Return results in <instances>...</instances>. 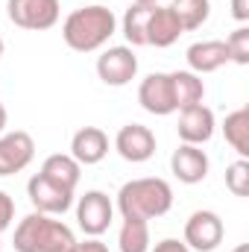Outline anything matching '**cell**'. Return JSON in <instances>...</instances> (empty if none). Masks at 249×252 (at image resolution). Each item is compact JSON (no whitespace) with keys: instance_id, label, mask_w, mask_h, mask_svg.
Wrapping results in <instances>:
<instances>
[{"instance_id":"obj_1","label":"cell","mask_w":249,"mask_h":252,"mask_svg":"<svg viewBox=\"0 0 249 252\" xmlns=\"http://www.w3.org/2000/svg\"><path fill=\"white\" fill-rule=\"evenodd\" d=\"M118 30V18L109 6H82L73 9L62 24V38L64 44L76 53H94L100 50Z\"/></svg>"},{"instance_id":"obj_2","label":"cell","mask_w":249,"mask_h":252,"mask_svg":"<svg viewBox=\"0 0 249 252\" xmlns=\"http://www.w3.org/2000/svg\"><path fill=\"white\" fill-rule=\"evenodd\" d=\"M15 252H73L76 238L62 220L32 211L15 229Z\"/></svg>"},{"instance_id":"obj_3","label":"cell","mask_w":249,"mask_h":252,"mask_svg":"<svg viewBox=\"0 0 249 252\" xmlns=\"http://www.w3.org/2000/svg\"><path fill=\"white\" fill-rule=\"evenodd\" d=\"M118 208L124 217H138L150 223L156 217H164L173 208V188L158 176L132 179L118 193Z\"/></svg>"},{"instance_id":"obj_4","label":"cell","mask_w":249,"mask_h":252,"mask_svg":"<svg viewBox=\"0 0 249 252\" xmlns=\"http://www.w3.org/2000/svg\"><path fill=\"white\" fill-rule=\"evenodd\" d=\"M6 12H9V21L15 27L41 32V30L56 27L62 6H59V0H9Z\"/></svg>"},{"instance_id":"obj_5","label":"cell","mask_w":249,"mask_h":252,"mask_svg":"<svg viewBox=\"0 0 249 252\" xmlns=\"http://www.w3.org/2000/svg\"><path fill=\"white\" fill-rule=\"evenodd\" d=\"M112 214H115V205H112L109 193H103V190H88L76 202V223L88 238H100L112 226Z\"/></svg>"},{"instance_id":"obj_6","label":"cell","mask_w":249,"mask_h":252,"mask_svg":"<svg viewBox=\"0 0 249 252\" xmlns=\"http://www.w3.org/2000/svg\"><path fill=\"white\" fill-rule=\"evenodd\" d=\"M223 220L214 211H193L185 223V247L193 252H214L223 244Z\"/></svg>"},{"instance_id":"obj_7","label":"cell","mask_w":249,"mask_h":252,"mask_svg":"<svg viewBox=\"0 0 249 252\" xmlns=\"http://www.w3.org/2000/svg\"><path fill=\"white\" fill-rule=\"evenodd\" d=\"M27 196H30V202L35 205V211L50 214V217H53V214H64V211L73 205V190L50 182V179L41 176V173H35V176L27 182Z\"/></svg>"},{"instance_id":"obj_8","label":"cell","mask_w":249,"mask_h":252,"mask_svg":"<svg viewBox=\"0 0 249 252\" xmlns=\"http://www.w3.org/2000/svg\"><path fill=\"white\" fill-rule=\"evenodd\" d=\"M135 73H138V56L132 53V47H109L97 59V76L112 88L129 85Z\"/></svg>"},{"instance_id":"obj_9","label":"cell","mask_w":249,"mask_h":252,"mask_svg":"<svg viewBox=\"0 0 249 252\" xmlns=\"http://www.w3.org/2000/svg\"><path fill=\"white\" fill-rule=\"evenodd\" d=\"M138 103L144 112L156 115V118H167L176 112V103H173V88H170V73H150L141 88H138Z\"/></svg>"},{"instance_id":"obj_10","label":"cell","mask_w":249,"mask_h":252,"mask_svg":"<svg viewBox=\"0 0 249 252\" xmlns=\"http://www.w3.org/2000/svg\"><path fill=\"white\" fill-rule=\"evenodd\" d=\"M32 156H35V141L30 132L15 129V132L0 135V176L21 173L32 161Z\"/></svg>"},{"instance_id":"obj_11","label":"cell","mask_w":249,"mask_h":252,"mask_svg":"<svg viewBox=\"0 0 249 252\" xmlns=\"http://www.w3.org/2000/svg\"><path fill=\"white\" fill-rule=\"evenodd\" d=\"M115 150L121 153V158L132 164H144L156 156V135L141 124H126L121 126L118 138H115Z\"/></svg>"},{"instance_id":"obj_12","label":"cell","mask_w":249,"mask_h":252,"mask_svg":"<svg viewBox=\"0 0 249 252\" xmlns=\"http://www.w3.org/2000/svg\"><path fill=\"white\" fill-rule=\"evenodd\" d=\"M208 167H211V161H208L205 150H199L196 144H182V147L170 156V170H173V176H176L179 182H185V185L202 182V179L208 176Z\"/></svg>"},{"instance_id":"obj_13","label":"cell","mask_w":249,"mask_h":252,"mask_svg":"<svg viewBox=\"0 0 249 252\" xmlns=\"http://www.w3.org/2000/svg\"><path fill=\"white\" fill-rule=\"evenodd\" d=\"M179 138H182V144H205V141H211V135H214V112L208 109V106H202V103H196V106H187L179 112Z\"/></svg>"},{"instance_id":"obj_14","label":"cell","mask_w":249,"mask_h":252,"mask_svg":"<svg viewBox=\"0 0 249 252\" xmlns=\"http://www.w3.org/2000/svg\"><path fill=\"white\" fill-rule=\"evenodd\" d=\"M70 156L79 164H100L109 156V135L100 126H82L70 141Z\"/></svg>"},{"instance_id":"obj_15","label":"cell","mask_w":249,"mask_h":252,"mask_svg":"<svg viewBox=\"0 0 249 252\" xmlns=\"http://www.w3.org/2000/svg\"><path fill=\"white\" fill-rule=\"evenodd\" d=\"M182 24L179 18L173 15L170 6H156L153 15H150V24H147V44L153 47H170L179 35H182Z\"/></svg>"},{"instance_id":"obj_16","label":"cell","mask_w":249,"mask_h":252,"mask_svg":"<svg viewBox=\"0 0 249 252\" xmlns=\"http://www.w3.org/2000/svg\"><path fill=\"white\" fill-rule=\"evenodd\" d=\"M185 59L193 73H214L229 62V50L226 41H196L187 47Z\"/></svg>"},{"instance_id":"obj_17","label":"cell","mask_w":249,"mask_h":252,"mask_svg":"<svg viewBox=\"0 0 249 252\" xmlns=\"http://www.w3.org/2000/svg\"><path fill=\"white\" fill-rule=\"evenodd\" d=\"M41 176H47L50 182H56V185H62V188H67V190H76L79 176H82V164H79L73 156L56 153V156H47V158H44Z\"/></svg>"},{"instance_id":"obj_18","label":"cell","mask_w":249,"mask_h":252,"mask_svg":"<svg viewBox=\"0 0 249 252\" xmlns=\"http://www.w3.org/2000/svg\"><path fill=\"white\" fill-rule=\"evenodd\" d=\"M170 88H173L176 112L202 103V97H205V85H202L199 73H193V70H176V73H170Z\"/></svg>"},{"instance_id":"obj_19","label":"cell","mask_w":249,"mask_h":252,"mask_svg":"<svg viewBox=\"0 0 249 252\" xmlns=\"http://www.w3.org/2000/svg\"><path fill=\"white\" fill-rule=\"evenodd\" d=\"M223 135H226V144L241 156L247 158L249 156V109H238L232 115H226L223 121Z\"/></svg>"},{"instance_id":"obj_20","label":"cell","mask_w":249,"mask_h":252,"mask_svg":"<svg viewBox=\"0 0 249 252\" xmlns=\"http://www.w3.org/2000/svg\"><path fill=\"white\" fill-rule=\"evenodd\" d=\"M156 6L150 3H132L124 15V35L132 47H147V24Z\"/></svg>"},{"instance_id":"obj_21","label":"cell","mask_w":249,"mask_h":252,"mask_svg":"<svg viewBox=\"0 0 249 252\" xmlns=\"http://www.w3.org/2000/svg\"><path fill=\"white\" fill-rule=\"evenodd\" d=\"M118 244L121 252H150V223L138 217H124Z\"/></svg>"},{"instance_id":"obj_22","label":"cell","mask_w":249,"mask_h":252,"mask_svg":"<svg viewBox=\"0 0 249 252\" xmlns=\"http://www.w3.org/2000/svg\"><path fill=\"white\" fill-rule=\"evenodd\" d=\"M170 9H173V15L179 18L182 30L190 32V30H199V27L208 21V15H211V0H173Z\"/></svg>"},{"instance_id":"obj_23","label":"cell","mask_w":249,"mask_h":252,"mask_svg":"<svg viewBox=\"0 0 249 252\" xmlns=\"http://www.w3.org/2000/svg\"><path fill=\"white\" fill-rule=\"evenodd\" d=\"M226 188L232 190L235 196H247L249 193V161L238 158L235 164L226 167Z\"/></svg>"},{"instance_id":"obj_24","label":"cell","mask_w":249,"mask_h":252,"mask_svg":"<svg viewBox=\"0 0 249 252\" xmlns=\"http://www.w3.org/2000/svg\"><path fill=\"white\" fill-rule=\"evenodd\" d=\"M226 50H229V62L249 64V27H238L226 38Z\"/></svg>"},{"instance_id":"obj_25","label":"cell","mask_w":249,"mask_h":252,"mask_svg":"<svg viewBox=\"0 0 249 252\" xmlns=\"http://www.w3.org/2000/svg\"><path fill=\"white\" fill-rule=\"evenodd\" d=\"M12 220H15V202L6 190H0V235L12 226Z\"/></svg>"},{"instance_id":"obj_26","label":"cell","mask_w":249,"mask_h":252,"mask_svg":"<svg viewBox=\"0 0 249 252\" xmlns=\"http://www.w3.org/2000/svg\"><path fill=\"white\" fill-rule=\"evenodd\" d=\"M150 252H190L185 247V241H176V238H164V241H158L156 247Z\"/></svg>"},{"instance_id":"obj_27","label":"cell","mask_w":249,"mask_h":252,"mask_svg":"<svg viewBox=\"0 0 249 252\" xmlns=\"http://www.w3.org/2000/svg\"><path fill=\"white\" fill-rule=\"evenodd\" d=\"M73 252H109V247H106L100 238H88V241H82V244L76 241V250Z\"/></svg>"},{"instance_id":"obj_28","label":"cell","mask_w":249,"mask_h":252,"mask_svg":"<svg viewBox=\"0 0 249 252\" xmlns=\"http://www.w3.org/2000/svg\"><path fill=\"white\" fill-rule=\"evenodd\" d=\"M232 15H235L241 24H247L249 21V0H232Z\"/></svg>"},{"instance_id":"obj_29","label":"cell","mask_w":249,"mask_h":252,"mask_svg":"<svg viewBox=\"0 0 249 252\" xmlns=\"http://www.w3.org/2000/svg\"><path fill=\"white\" fill-rule=\"evenodd\" d=\"M6 121H9V115H6V106L0 103V132L6 129Z\"/></svg>"},{"instance_id":"obj_30","label":"cell","mask_w":249,"mask_h":252,"mask_svg":"<svg viewBox=\"0 0 249 252\" xmlns=\"http://www.w3.org/2000/svg\"><path fill=\"white\" fill-rule=\"evenodd\" d=\"M132 3H150V6H158L161 0H132Z\"/></svg>"},{"instance_id":"obj_31","label":"cell","mask_w":249,"mask_h":252,"mask_svg":"<svg viewBox=\"0 0 249 252\" xmlns=\"http://www.w3.org/2000/svg\"><path fill=\"white\" fill-rule=\"evenodd\" d=\"M232 252H249V244H241V247H235Z\"/></svg>"},{"instance_id":"obj_32","label":"cell","mask_w":249,"mask_h":252,"mask_svg":"<svg viewBox=\"0 0 249 252\" xmlns=\"http://www.w3.org/2000/svg\"><path fill=\"white\" fill-rule=\"evenodd\" d=\"M0 56H3V38H0Z\"/></svg>"},{"instance_id":"obj_33","label":"cell","mask_w":249,"mask_h":252,"mask_svg":"<svg viewBox=\"0 0 249 252\" xmlns=\"http://www.w3.org/2000/svg\"><path fill=\"white\" fill-rule=\"evenodd\" d=\"M0 250H3V247H0Z\"/></svg>"}]
</instances>
